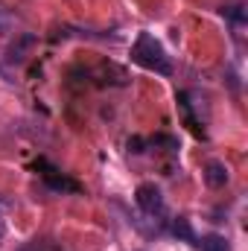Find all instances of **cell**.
I'll use <instances>...</instances> for the list:
<instances>
[{
    "instance_id": "6da1fadb",
    "label": "cell",
    "mask_w": 248,
    "mask_h": 251,
    "mask_svg": "<svg viewBox=\"0 0 248 251\" xmlns=\"http://www.w3.org/2000/svg\"><path fill=\"white\" fill-rule=\"evenodd\" d=\"M131 62L140 64V67H146V70H155V73H161V76H170V73H173L170 56L164 53L161 41H158L155 35H149V32H140L137 41L131 44Z\"/></svg>"
},
{
    "instance_id": "7a4b0ae2",
    "label": "cell",
    "mask_w": 248,
    "mask_h": 251,
    "mask_svg": "<svg viewBox=\"0 0 248 251\" xmlns=\"http://www.w3.org/2000/svg\"><path fill=\"white\" fill-rule=\"evenodd\" d=\"M134 201L146 216H161L164 213V196L155 184H140L137 193H134Z\"/></svg>"
},
{
    "instance_id": "3957f363",
    "label": "cell",
    "mask_w": 248,
    "mask_h": 251,
    "mask_svg": "<svg viewBox=\"0 0 248 251\" xmlns=\"http://www.w3.org/2000/svg\"><path fill=\"white\" fill-rule=\"evenodd\" d=\"M204 181H207L210 187H225V184H228V167L219 164V161H210V164L204 167Z\"/></svg>"
},
{
    "instance_id": "277c9868",
    "label": "cell",
    "mask_w": 248,
    "mask_h": 251,
    "mask_svg": "<svg viewBox=\"0 0 248 251\" xmlns=\"http://www.w3.org/2000/svg\"><path fill=\"white\" fill-rule=\"evenodd\" d=\"M44 181H47L53 190H70V193H79V184L70 181V178H64V176H56V170L44 173Z\"/></svg>"
},
{
    "instance_id": "5b68a950",
    "label": "cell",
    "mask_w": 248,
    "mask_h": 251,
    "mask_svg": "<svg viewBox=\"0 0 248 251\" xmlns=\"http://www.w3.org/2000/svg\"><path fill=\"white\" fill-rule=\"evenodd\" d=\"M198 246H201V251H231L228 240H225V237H219V234H207Z\"/></svg>"
},
{
    "instance_id": "8992f818",
    "label": "cell",
    "mask_w": 248,
    "mask_h": 251,
    "mask_svg": "<svg viewBox=\"0 0 248 251\" xmlns=\"http://www.w3.org/2000/svg\"><path fill=\"white\" fill-rule=\"evenodd\" d=\"M173 234L175 237H181V240H187V243H193L196 237H193V228H190V222H187L184 216H178L175 222H173Z\"/></svg>"
},
{
    "instance_id": "52a82bcc",
    "label": "cell",
    "mask_w": 248,
    "mask_h": 251,
    "mask_svg": "<svg viewBox=\"0 0 248 251\" xmlns=\"http://www.w3.org/2000/svg\"><path fill=\"white\" fill-rule=\"evenodd\" d=\"M3 234H6V225H3V219H0V240H3Z\"/></svg>"
}]
</instances>
